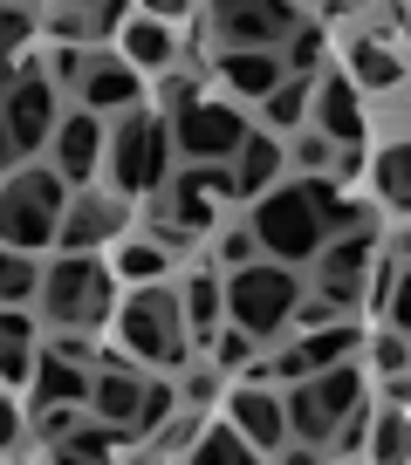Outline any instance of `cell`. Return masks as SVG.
<instances>
[{"instance_id":"6da1fadb","label":"cell","mask_w":411,"mask_h":465,"mask_svg":"<svg viewBox=\"0 0 411 465\" xmlns=\"http://www.w3.org/2000/svg\"><path fill=\"white\" fill-rule=\"evenodd\" d=\"M117 335L137 363L151 370H178L192 356V335H185V308H178V288L151 281V288H131L117 308Z\"/></svg>"},{"instance_id":"7a4b0ae2","label":"cell","mask_w":411,"mask_h":465,"mask_svg":"<svg viewBox=\"0 0 411 465\" xmlns=\"http://www.w3.org/2000/svg\"><path fill=\"white\" fill-rule=\"evenodd\" d=\"M117 302V274L96 253H62L55 267H42V308L62 335H89L96 322H110Z\"/></svg>"},{"instance_id":"3957f363","label":"cell","mask_w":411,"mask_h":465,"mask_svg":"<svg viewBox=\"0 0 411 465\" xmlns=\"http://www.w3.org/2000/svg\"><path fill=\"white\" fill-rule=\"evenodd\" d=\"M247 232L261 240V261H275V267H302V261H316L323 253V219H316V199H308V178L302 185H275V192H261L254 199V219H247Z\"/></svg>"},{"instance_id":"277c9868","label":"cell","mask_w":411,"mask_h":465,"mask_svg":"<svg viewBox=\"0 0 411 465\" xmlns=\"http://www.w3.org/2000/svg\"><path fill=\"white\" fill-rule=\"evenodd\" d=\"M62 213H69V185H62L48 164H21V172L0 185V247H15V253L48 247Z\"/></svg>"},{"instance_id":"5b68a950","label":"cell","mask_w":411,"mask_h":465,"mask_svg":"<svg viewBox=\"0 0 411 465\" xmlns=\"http://www.w3.org/2000/svg\"><path fill=\"white\" fill-rule=\"evenodd\" d=\"M281 411H288V438H295V445H316V451H323L329 438H336V424L350 418V411H364V377H356L350 363L316 370V377L288 383Z\"/></svg>"},{"instance_id":"8992f818","label":"cell","mask_w":411,"mask_h":465,"mask_svg":"<svg viewBox=\"0 0 411 465\" xmlns=\"http://www.w3.org/2000/svg\"><path fill=\"white\" fill-rule=\"evenodd\" d=\"M220 294H226V322H234V329H247L254 342H261V335H275V329H288V322H295L302 281H295V267L254 261V267H240V274H226Z\"/></svg>"},{"instance_id":"52a82bcc","label":"cell","mask_w":411,"mask_h":465,"mask_svg":"<svg viewBox=\"0 0 411 465\" xmlns=\"http://www.w3.org/2000/svg\"><path fill=\"white\" fill-rule=\"evenodd\" d=\"M103 158H110V185L117 192H158L165 172H172V124H165V116H145V110L117 116Z\"/></svg>"},{"instance_id":"ba28073f","label":"cell","mask_w":411,"mask_h":465,"mask_svg":"<svg viewBox=\"0 0 411 465\" xmlns=\"http://www.w3.org/2000/svg\"><path fill=\"white\" fill-rule=\"evenodd\" d=\"M247 144V116L234 103H185L172 116V151L185 164H234V151Z\"/></svg>"},{"instance_id":"9c48e42d","label":"cell","mask_w":411,"mask_h":465,"mask_svg":"<svg viewBox=\"0 0 411 465\" xmlns=\"http://www.w3.org/2000/svg\"><path fill=\"white\" fill-rule=\"evenodd\" d=\"M213 35H220V48H247V55H281V42L295 35V7H267V0H226V7H213Z\"/></svg>"},{"instance_id":"30bf717a","label":"cell","mask_w":411,"mask_h":465,"mask_svg":"<svg viewBox=\"0 0 411 465\" xmlns=\"http://www.w3.org/2000/svg\"><path fill=\"white\" fill-rule=\"evenodd\" d=\"M370 261H377V232L370 226H350V232H336V240H323V253H316V294H329V302L350 315L364 281H370Z\"/></svg>"},{"instance_id":"8fae6325","label":"cell","mask_w":411,"mask_h":465,"mask_svg":"<svg viewBox=\"0 0 411 465\" xmlns=\"http://www.w3.org/2000/svg\"><path fill=\"white\" fill-rule=\"evenodd\" d=\"M0 124H7V144H15V158L42 151L48 137H55V83H48L42 69H21L15 89L0 96Z\"/></svg>"},{"instance_id":"7c38bea8","label":"cell","mask_w":411,"mask_h":465,"mask_svg":"<svg viewBox=\"0 0 411 465\" xmlns=\"http://www.w3.org/2000/svg\"><path fill=\"white\" fill-rule=\"evenodd\" d=\"M103 144H110L103 116H89V110H69V116H55V137H48L55 164H48V172H55L62 185H89V178H96V164H103Z\"/></svg>"},{"instance_id":"4fadbf2b","label":"cell","mask_w":411,"mask_h":465,"mask_svg":"<svg viewBox=\"0 0 411 465\" xmlns=\"http://www.w3.org/2000/svg\"><path fill=\"white\" fill-rule=\"evenodd\" d=\"M226 424H234L261 459H275V451L288 445V411H281V391H254V383L226 391Z\"/></svg>"},{"instance_id":"5bb4252c","label":"cell","mask_w":411,"mask_h":465,"mask_svg":"<svg viewBox=\"0 0 411 465\" xmlns=\"http://www.w3.org/2000/svg\"><path fill=\"white\" fill-rule=\"evenodd\" d=\"M308 116H316V137H329L336 151H356L364 144V103H356V83L350 75H316V103H308Z\"/></svg>"},{"instance_id":"9a60e30c","label":"cell","mask_w":411,"mask_h":465,"mask_svg":"<svg viewBox=\"0 0 411 465\" xmlns=\"http://www.w3.org/2000/svg\"><path fill=\"white\" fill-rule=\"evenodd\" d=\"M89 411L110 431H145V377L124 356H110V370H96V383H89Z\"/></svg>"},{"instance_id":"2e32d148","label":"cell","mask_w":411,"mask_h":465,"mask_svg":"<svg viewBox=\"0 0 411 465\" xmlns=\"http://www.w3.org/2000/svg\"><path fill=\"white\" fill-rule=\"evenodd\" d=\"M117 232H124V199H110V192H69V213H62V226H55V247L89 253V247H103V240H117Z\"/></svg>"},{"instance_id":"e0dca14e","label":"cell","mask_w":411,"mask_h":465,"mask_svg":"<svg viewBox=\"0 0 411 465\" xmlns=\"http://www.w3.org/2000/svg\"><path fill=\"white\" fill-rule=\"evenodd\" d=\"M343 356H356V329L350 322H329V329H316V335H302V342L281 349L275 383H302V377H316V370H336Z\"/></svg>"},{"instance_id":"ac0fdd59","label":"cell","mask_w":411,"mask_h":465,"mask_svg":"<svg viewBox=\"0 0 411 465\" xmlns=\"http://www.w3.org/2000/svg\"><path fill=\"white\" fill-rule=\"evenodd\" d=\"M75 89H83V110H89V116H103V110L131 116V110H137V89H145V83H137V69H131L124 55H89V62H83V83H75Z\"/></svg>"},{"instance_id":"d6986e66","label":"cell","mask_w":411,"mask_h":465,"mask_svg":"<svg viewBox=\"0 0 411 465\" xmlns=\"http://www.w3.org/2000/svg\"><path fill=\"white\" fill-rule=\"evenodd\" d=\"M89 383H96V370L89 363H69V356H35V404L42 411H55V404H75V411H89Z\"/></svg>"},{"instance_id":"ffe728a7","label":"cell","mask_w":411,"mask_h":465,"mask_svg":"<svg viewBox=\"0 0 411 465\" xmlns=\"http://www.w3.org/2000/svg\"><path fill=\"white\" fill-rule=\"evenodd\" d=\"M220 83L234 89V96L267 103L281 83H288V69H281V55H247V48H220Z\"/></svg>"},{"instance_id":"44dd1931","label":"cell","mask_w":411,"mask_h":465,"mask_svg":"<svg viewBox=\"0 0 411 465\" xmlns=\"http://www.w3.org/2000/svg\"><path fill=\"white\" fill-rule=\"evenodd\" d=\"M172 55H178V35L165 28V15H124V62H131L137 75L165 69Z\"/></svg>"},{"instance_id":"7402d4cb","label":"cell","mask_w":411,"mask_h":465,"mask_svg":"<svg viewBox=\"0 0 411 465\" xmlns=\"http://www.w3.org/2000/svg\"><path fill=\"white\" fill-rule=\"evenodd\" d=\"M275 185H281V144L247 131V144L234 151V199H261Z\"/></svg>"},{"instance_id":"603a6c76","label":"cell","mask_w":411,"mask_h":465,"mask_svg":"<svg viewBox=\"0 0 411 465\" xmlns=\"http://www.w3.org/2000/svg\"><path fill=\"white\" fill-rule=\"evenodd\" d=\"M185 465H267L261 451L247 445V438L234 431V424H199V438H192V451H185Z\"/></svg>"},{"instance_id":"cb8c5ba5","label":"cell","mask_w":411,"mask_h":465,"mask_svg":"<svg viewBox=\"0 0 411 465\" xmlns=\"http://www.w3.org/2000/svg\"><path fill=\"white\" fill-rule=\"evenodd\" d=\"M370 185H377V199L391 213H411V137H397V144H384L370 158Z\"/></svg>"},{"instance_id":"d4e9b609","label":"cell","mask_w":411,"mask_h":465,"mask_svg":"<svg viewBox=\"0 0 411 465\" xmlns=\"http://www.w3.org/2000/svg\"><path fill=\"white\" fill-rule=\"evenodd\" d=\"M178 308H185V335H192V342H213V335H220L226 294H220V281H213V274H192L185 288H178Z\"/></svg>"},{"instance_id":"484cf974","label":"cell","mask_w":411,"mask_h":465,"mask_svg":"<svg viewBox=\"0 0 411 465\" xmlns=\"http://www.w3.org/2000/svg\"><path fill=\"white\" fill-rule=\"evenodd\" d=\"M364 445H370V465H411V418L384 404L377 418H370V438H364Z\"/></svg>"},{"instance_id":"4316f807","label":"cell","mask_w":411,"mask_h":465,"mask_svg":"<svg viewBox=\"0 0 411 465\" xmlns=\"http://www.w3.org/2000/svg\"><path fill=\"white\" fill-rule=\"evenodd\" d=\"M165 267H172V240H124L110 274H124V281H137V288H151V281H165Z\"/></svg>"},{"instance_id":"83f0119b","label":"cell","mask_w":411,"mask_h":465,"mask_svg":"<svg viewBox=\"0 0 411 465\" xmlns=\"http://www.w3.org/2000/svg\"><path fill=\"white\" fill-rule=\"evenodd\" d=\"M35 294H42V261L0 247V308H28Z\"/></svg>"},{"instance_id":"f1b7e54d","label":"cell","mask_w":411,"mask_h":465,"mask_svg":"<svg viewBox=\"0 0 411 465\" xmlns=\"http://www.w3.org/2000/svg\"><path fill=\"white\" fill-rule=\"evenodd\" d=\"M350 83L356 89H391V83H405V62H397L384 42H356L350 48Z\"/></svg>"},{"instance_id":"f546056e","label":"cell","mask_w":411,"mask_h":465,"mask_svg":"<svg viewBox=\"0 0 411 465\" xmlns=\"http://www.w3.org/2000/svg\"><path fill=\"white\" fill-rule=\"evenodd\" d=\"M308 103H316V75H288V83H281L261 110H267V124H275V131H302V124H308Z\"/></svg>"},{"instance_id":"4dcf8cb0","label":"cell","mask_w":411,"mask_h":465,"mask_svg":"<svg viewBox=\"0 0 411 465\" xmlns=\"http://www.w3.org/2000/svg\"><path fill=\"white\" fill-rule=\"evenodd\" d=\"M316 62H323V28L302 15V21H295V35L281 42V69H288V75H316Z\"/></svg>"},{"instance_id":"1f68e13d","label":"cell","mask_w":411,"mask_h":465,"mask_svg":"<svg viewBox=\"0 0 411 465\" xmlns=\"http://www.w3.org/2000/svg\"><path fill=\"white\" fill-rule=\"evenodd\" d=\"M178 185L220 205V199H234V164H185V172H178Z\"/></svg>"},{"instance_id":"d6a6232c","label":"cell","mask_w":411,"mask_h":465,"mask_svg":"<svg viewBox=\"0 0 411 465\" xmlns=\"http://www.w3.org/2000/svg\"><path fill=\"white\" fill-rule=\"evenodd\" d=\"M254 261H261V240H254L247 226H234L220 240V267H226V274H240V267H254Z\"/></svg>"},{"instance_id":"836d02e7","label":"cell","mask_w":411,"mask_h":465,"mask_svg":"<svg viewBox=\"0 0 411 465\" xmlns=\"http://www.w3.org/2000/svg\"><path fill=\"white\" fill-rule=\"evenodd\" d=\"M370 356H377V370H384V377H405V370H411V342H405L397 329H384L377 342H370Z\"/></svg>"},{"instance_id":"e575fe53","label":"cell","mask_w":411,"mask_h":465,"mask_svg":"<svg viewBox=\"0 0 411 465\" xmlns=\"http://www.w3.org/2000/svg\"><path fill=\"white\" fill-rule=\"evenodd\" d=\"M15 383H35V349L0 342V391H15Z\"/></svg>"},{"instance_id":"d590c367","label":"cell","mask_w":411,"mask_h":465,"mask_svg":"<svg viewBox=\"0 0 411 465\" xmlns=\"http://www.w3.org/2000/svg\"><path fill=\"white\" fill-rule=\"evenodd\" d=\"M247 356H254V335L226 322V329L213 335V363H220V370H234V363H247Z\"/></svg>"},{"instance_id":"8d00e7d4","label":"cell","mask_w":411,"mask_h":465,"mask_svg":"<svg viewBox=\"0 0 411 465\" xmlns=\"http://www.w3.org/2000/svg\"><path fill=\"white\" fill-rule=\"evenodd\" d=\"M384 322L411 342V267H397V288H391V302H384Z\"/></svg>"},{"instance_id":"74e56055","label":"cell","mask_w":411,"mask_h":465,"mask_svg":"<svg viewBox=\"0 0 411 465\" xmlns=\"http://www.w3.org/2000/svg\"><path fill=\"white\" fill-rule=\"evenodd\" d=\"M28 35H35V15H28V7H0V48H7V55H15Z\"/></svg>"},{"instance_id":"f35d334b","label":"cell","mask_w":411,"mask_h":465,"mask_svg":"<svg viewBox=\"0 0 411 465\" xmlns=\"http://www.w3.org/2000/svg\"><path fill=\"white\" fill-rule=\"evenodd\" d=\"M178 397H185L192 411H206L213 397H220V370H192V377H185V391H178Z\"/></svg>"},{"instance_id":"ab89813d","label":"cell","mask_w":411,"mask_h":465,"mask_svg":"<svg viewBox=\"0 0 411 465\" xmlns=\"http://www.w3.org/2000/svg\"><path fill=\"white\" fill-rule=\"evenodd\" d=\"M0 342L35 349V322H28V308H0Z\"/></svg>"},{"instance_id":"60d3db41","label":"cell","mask_w":411,"mask_h":465,"mask_svg":"<svg viewBox=\"0 0 411 465\" xmlns=\"http://www.w3.org/2000/svg\"><path fill=\"white\" fill-rule=\"evenodd\" d=\"M364 438H370V411H350V418L336 424V438H329V445H336V451H356Z\"/></svg>"},{"instance_id":"b9f144b4","label":"cell","mask_w":411,"mask_h":465,"mask_svg":"<svg viewBox=\"0 0 411 465\" xmlns=\"http://www.w3.org/2000/svg\"><path fill=\"white\" fill-rule=\"evenodd\" d=\"M192 438H199V418H178V424H165V431H158V451H178V459H185Z\"/></svg>"},{"instance_id":"7bdbcfd3","label":"cell","mask_w":411,"mask_h":465,"mask_svg":"<svg viewBox=\"0 0 411 465\" xmlns=\"http://www.w3.org/2000/svg\"><path fill=\"white\" fill-rule=\"evenodd\" d=\"M69 431H75V404H55V411H42V438H48V445H62Z\"/></svg>"},{"instance_id":"ee69618b","label":"cell","mask_w":411,"mask_h":465,"mask_svg":"<svg viewBox=\"0 0 411 465\" xmlns=\"http://www.w3.org/2000/svg\"><path fill=\"white\" fill-rule=\"evenodd\" d=\"M21 445V411H15V397L0 391V451H15Z\"/></svg>"},{"instance_id":"f6af8a7d","label":"cell","mask_w":411,"mask_h":465,"mask_svg":"<svg viewBox=\"0 0 411 465\" xmlns=\"http://www.w3.org/2000/svg\"><path fill=\"white\" fill-rule=\"evenodd\" d=\"M42 465H110V459H96V451H75V445H48Z\"/></svg>"},{"instance_id":"bcb514c9","label":"cell","mask_w":411,"mask_h":465,"mask_svg":"<svg viewBox=\"0 0 411 465\" xmlns=\"http://www.w3.org/2000/svg\"><path fill=\"white\" fill-rule=\"evenodd\" d=\"M275 465H323V451H316V445H295V438H288V445L275 451Z\"/></svg>"},{"instance_id":"7dc6e473","label":"cell","mask_w":411,"mask_h":465,"mask_svg":"<svg viewBox=\"0 0 411 465\" xmlns=\"http://www.w3.org/2000/svg\"><path fill=\"white\" fill-rule=\"evenodd\" d=\"M329 151H336L329 137H302V164H308V172H323V164H329Z\"/></svg>"},{"instance_id":"c3c4849f","label":"cell","mask_w":411,"mask_h":465,"mask_svg":"<svg viewBox=\"0 0 411 465\" xmlns=\"http://www.w3.org/2000/svg\"><path fill=\"white\" fill-rule=\"evenodd\" d=\"M391 411H411V370H405V377H391Z\"/></svg>"},{"instance_id":"681fc988","label":"cell","mask_w":411,"mask_h":465,"mask_svg":"<svg viewBox=\"0 0 411 465\" xmlns=\"http://www.w3.org/2000/svg\"><path fill=\"white\" fill-rule=\"evenodd\" d=\"M15 75H21V69H15V55H7V48H0V96H7V89H15Z\"/></svg>"},{"instance_id":"f907efd6","label":"cell","mask_w":411,"mask_h":465,"mask_svg":"<svg viewBox=\"0 0 411 465\" xmlns=\"http://www.w3.org/2000/svg\"><path fill=\"white\" fill-rule=\"evenodd\" d=\"M7 158H15V144H7V124H0V164H7Z\"/></svg>"},{"instance_id":"816d5d0a","label":"cell","mask_w":411,"mask_h":465,"mask_svg":"<svg viewBox=\"0 0 411 465\" xmlns=\"http://www.w3.org/2000/svg\"><path fill=\"white\" fill-rule=\"evenodd\" d=\"M329 465H336V459H329Z\"/></svg>"}]
</instances>
